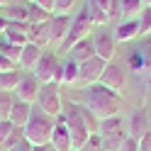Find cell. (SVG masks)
Listing matches in <instances>:
<instances>
[{"instance_id": "cell-1", "label": "cell", "mask_w": 151, "mask_h": 151, "mask_svg": "<svg viewBox=\"0 0 151 151\" xmlns=\"http://www.w3.org/2000/svg\"><path fill=\"white\" fill-rule=\"evenodd\" d=\"M119 93L105 88L102 83H95V86H88L86 88V95H83V107L90 110L95 119H105V117H115L119 115Z\"/></svg>"}, {"instance_id": "cell-2", "label": "cell", "mask_w": 151, "mask_h": 151, "mask_svg": "<svg viewBox=\"0 0 151 151\" xmlns=\"http://www.w3.org/2000/svg\"><path fill=\"white\" fill-rule=\"evenodd\" d=\"M66 129L71 134V144L76 151H81L83 144L88 141L90 137V129L86 124V117H83V105H76V102H63V110H61V117H59Z\"/></svg>"}, {"instance_id": "cell-3", "label": "cell", "mask_w": 151, "mask_h": 151, "mask_svg": "<svg viewBox=\"0 0 151 151\" xmlns=\"http://www.w3.org/2000/svg\"><path fill=\"white\" fill-rule=\"evenodd\" d=\"M54 127H56V119L51 115H46V112H42L39 107H34L27 124L22 127V132H24V139L29 144H49Z\"/></svg>"}, {"instance_id": "cell-4", "label": "cell", "mask_w": 151, "mask_h": 151, "mask_svg": "<svg viewBox=\"0 0 151 151\" xmlns=\"http://www.w3.org/2000/svg\"><path fill=\"white\" fill-rule=\"evenodd\" d=\"M95 29V24H93L88 10H83L81 15L71 17V27H68V34H66V39L61 42V51H68L73 44H78L81 39H88Z\"/></svg>"}, {"instance_id": "cell-5", "label": "cell", "mask_w": 151, "mask_h": 151, "mask_svg": "<svg viewBox=\"0 0 151 151\" xmlns=\"http://www.w3.org/2000/svg\"><path fill=\"white\" fill-rule=\"evenodd\" d=\"M37 107L46 115H51L54 119L61 117L63 110V100H61V90L56 83H42L39 86V95H37Z\"/></svg>"}, {"instance_id": "cell-6", "label": "cell", "mask_w": 151, "mask_h": 151, "mask_svg": "<svg viewBox=\"0 0 151 151\" xmlns=\"http://www.w3.org/2000/svg\"><path fill=\"white\" fill-rule=\"evenodd\" d=\"M90 42H93V49H95V56L102 61H115V49H117V42H115V34L112 29H107L105 24L95 27L90 34Z\"/></svg>"}, {"instance_id": "cell-7", "label": "cell", "mask_w": 151, "mask_h": 151, "mask_svg": "<svg viewBox=\"0 0 151 151\" xmlns=\"http://www.w3.org/2000/svg\"><path fill=\"white\" fill-rule=\"evenodd\" d=\"M105 66H107V61L98 59V56H93V59L78 63V81H76V86L88 88V86H95V83H100Z\"/></svg>"}, {"instance_id": "cell-8", "label": "cell", "mask_w": 151, "mask_h": 151, "mask_svg": "<svg viewBox=\"0 0 151 151\" xmlns=\"http://www.w3.org/2000/svg\"><path fill=\"white\" fill-rule=\"evenodd\" d=\"M100 83H102L105 88H110V90L119 93L122 88L127 86V71H124V66H122V63H117V61H107L105 71H102Z\"/></svg>"}, {"instance_id": "cell-9", "label": "cell", "mask_w": 151, "mask_h": 151, "mask_svg": "<svg viewBox=\"0 0 151 151\" xmlns=\"http://www.w3.org/2000/svg\"><path fill=\"white\" fill-rule=\"evenodd\" d=\"M59 59H56V54L51 51H42L39 56V61H37L34 66V76H37V81L39 83H54V76H56V68H59Z\"/></svg>"}, {"instance_id": "cell-10", "label": "cell", "mask_w": 151, "mask_h": 151, "mask_svg": "<svg viewBox=\"0 0 151 151\" xmlns=\"http://www.w3.org/2000/svg\"><path fill=\"white\" fill-rule=\"evenodd\" d=\"M39 86H42V83L37 81V76H34V73H22L20 86L15 88V95H17V100H22V102H29V105H34V102H37V95H39Z\"/></svg>"}, {"instance_id": "cell-11", "label": "cell", "mask_w": 151, "mask_h": 151, "mask_svg": "<svg viewBox=\"0 0 151 151\" xmlns=\"http://www.w3.org/2000/svg\"><path fill=\"white\" fill-rule=\"evenodd\" d=\"M146 132H151V117L146 115V110H134L127 119V134L139 141Z\"/></svg>"}, {"instance_id": "cell-12", "label": "cell", "mask_w": 151, "mask_h": 151, "mask_svg": "<svg viewBox=\"0 0 151 151\" xmlns=\"http://www.w3.org/2000/svg\"><path fill=\"white\" fill-rule=\"evenodd\" d=\"M139 51V59H141V66H139V78L146 88H151V37H144V42L137 46Z\"/></svg>"}, {"instance_id": "cell-13", "label": "cell", "mask_w": 151, "mask_h": 151, "mask_svg": "<svg viewBox=\"0 0 151 151\" xmlns=\"http://www.w3.org/2000/svg\"><path fill=\"white\" fill-rule=\"evenodd\" d=\"M27 32H29V22H7V29L3 32L5 37L3 39L7 42V44H15V46H22L29 42L27 39Z\"/></svg>"}, {"instance_id": "cell-14", "label": "cell", "mask_w": 151, "mask_h": 151, "mask_svg": "<svg viewBox=\"0 0 151 151\" xmlns=\"http://www.w3.org/2000/svg\"><path fill=\"white\" fill-rule=\"evenodd\" d=\"M51 149L54 151H73V144H71V134H68V129H66V124L61 119H56V127L51 132Z\"/></svg>"}, {"instance_id": "cell-15", "label": "cell", "mask_w": 151, "mask_h": 151, "mask_svg": "<svg viewBox=\"0 0 151 151\" xmlns=\"http://www.w3.org/2000/svg\"><path fill=\"white\" fill-rule=\"evenodd\" d=\"M49 24H51V44L54 46H61V42L66 39V34H68L71 17L68 15H54Z\"/></svg>"}, {"instance_id": "cell-16", "label": "cell", "mask_w": 151, "mask_h": 151, "mask_svg": "<svg viewBox=\"0 0 151 151\" xmlns=\"http://www.w3.org/2000/svg\"><path fill=\"white\" fill-rule=\"evenodd\" d=\"M112 34H115V42L117 44H124V42H132L139 37V22L137 17L134 20H122L117 24V29H112Z\"/></svg>"}, {"instance_id": "cell-17", "label": "cell", "mask_w": 151, "mask_h": 151, "mask_svg": "<svg viewBox=\"0 0 151 151\" xmlns=\"http://www.w3.org/2000/svg\"><path fill=\"white\" fill-rule=\"evenodd\" d=\"M66 56H68L71 61H76V63H83V61L93 59V56H95V49H93V42H90V37H88V39H81L78 44H73L71 49L66 51Z\"/></svg>"}, {"instance_id": "cell-18", "label": "cell", "mask_w": 151, "mask_h": 151, "mask_svg": "<svg viewBox=\"0 0 151 151\" xmlns=\"http://www.w3.org/2000/svg\"><path fill=\"white\" fill-rule=\"evenodd\" d=\"M51 22V20H49ZM49 22H39V24H29V32H27V39L37 46H46L51 44V24Z\"/></svg>"}, {"instance_id": "cell-19", "label": "cell", "mask_w": 151, "mask_h": 151, "mask_svg": "<svg viewBox=\"0 0 151 151\" xmlns=\"http://www.w3.org/2000/svg\"><path fill=\"white\" fill-rule=\"evenodd\" d=\"M39 56H42V46L27 42V44L22 46V51H20V66H22L24 71H34L37 61H39Z\"/></svg>"}, {"instance_id": "cell-20", "label": "cell", "mask_w": 151, "mask_h": 151, "mask_svg": "<svg viewBox=\"0 0 151 151\" xmlns=\"http://www.w3.org/2000/svg\"><path fill=\"white\" fill-rule=\"evenodd\" d=\"M32 110H34V105L22 102V100L15 98V105H12V112H10V122L15 127H24L27 119H29V115H32Z\"/></svg>"}, {"instance_id": "cell-21", "label": "cell", "mask_w": 151, "mask_h": 151, "mask_svg": "<svg viewBox=\"0 0 151 151\" xmlns=\"http://www.w3.org/2000/svg\"><path fill=\"white\" fill-rule=\"evenodd\" d=\"M3 17L7 22H29V5H20V3H15V5H7L3 7Z\"/></svg>"}, {"instance_id": "cell-22", "label": "cell", "mask_w": 151, "mask_h": 151, "mask_svg": "<svg viewBox=\"0 0 151 151\" xmlns=\"http://www.w3.org/2000/svg\"><path fill=\"white\" fill-rule=\"evenodd\" d=\"M129 134L124 129H117V132H110V134H100V139H102V149L105 151H117L119 146H122V141H124Z\"/></svg>"}, {"instance_id": "cell-23", "label": "cell", "mask_w": 151, "mask_h": 151, "mask_svg": "<svg viewBox=\"0 0 151 151\" xmlns=\"http://www.w3.org/2000/svg\"><path fill=\"white\" fill-rule=\"evenodd\" d=\"M117 3H119V17H124V20H134V17H139L141 7H144L141 0H117Z\"/></svg>"}, {"instance_id": "cell-24", "label": "cell", "mask_w": 151, "mask_h": 151, "mask_svg": "<svg viewBox=\"0 0 151 151\" xmlns=\"http://www.w3.org/2000/svg\"><path fill=\"white\" fill-rule=\"evenodd\" d=\"M20 81H22V73L20 71L0 73V90H3V93H15V88L20 86Z\"/></svg>"}, {"instance_id": "cell-25", "label": "cell", "mask_w": 151, "mask_h": 151, "mask_svg": "<svg viewBox=\"0 0 151 151\" xmlns=\"http://www.w3.org/2000/svg\"><path fill=\"white\" fill-rule=\"evenodd\" d=\"M86 10H88V15H90V20H93V24H95V27H102V24H107V22H110L107 12H105V10H100V7L93 3V0H88V3H86Z\"/></svg>"}, {"instance_id": "cell-26", "label": "cell", "mask_w": 151, "mask_h": 151, "mask_svg": "<svg viewBox=\"0 0 151 151\" xmlns=\"http://www.w3.org/2000/svg\"><path fill=\"white\" fill-rule=\"evenodd\" d=\"M122 124H124V119H122L119 115L105 117V119L98 122V134H110V132H117V129H122Z\"/></svg>"}, {"instance_id": "cell-27", "label": "cell", "mask_w": 151, "mask_h": 151, "mask_svg": "<svg viewBox=\"0 0 151 151\" xmlns=\"http://www.w3.org/2000/svg\"><path fill=\"white\" fill-rule=\"evenodd\" d=\"M24 139V132H22V127H15L10 134H7V139L3 141V144H0V151H12L17 144H20V141Z\"/></svg>"}, {"instance_id": "cell-28", "label": "cell", "mask_w": 151, "mask_h": 151, "mask_svg": "<svg viewBox=\"0 0 151 151\" xmlns=\"http://www.w3.org/2000/svg\"><path fill=\"white\" fill-rule=\"evenodd\" d=\"M137 22H139V37H149L151 34V7H141Z\"/></svg>"}, {"instance_id": "cell-29", "label": "cell", "mask_w": 151, "mask_h": 151, "mask_svg": "<svg viewBox=\"0 0 151 151\" xmlns=\"http://www.w3.org/2000/svg\"><path fill=\"white\" fill-rule=\"evenodd\" d=\"M76 81H78V63L68 59L63 63V83H66V86H76ZM63 83H61V86H63Z\"/></svg>"}, {"instance_id": "cell-30", "label": "cell", "mask_w": 151, "mask_h": 151, "mask_svg": "<svg viewBox=\"0 0 151 151\" xmlns=\"http://www.w3.org/2000/svg\"><path fill=\"white\" fill-rule=\"evenodd\" d=\"M51 12H46V10H42L37 3H32L29 5V24H39V22H49L51 20Z\"/></svg>"}, {"instance_id": "cell-31", "label": "cell", "mask_w": 151, "mask_h": 151, "mask_svg": "<svg viewBox=\"0 0 151 151\" xmlns=\"http://www.w3.org/2000/svg\"><path fill=\"white\" fill-rule=\"evenodd\" d=\"M12 105H15V98L10 95V93H3V90H0V119H10Z\"/></svg>"}, {"instance_id": "cell-32", "label": "cell", "mask_w": 151, "mask_h": 151, "mask_svg": "<svg viewBox=\"0 0 151 151\" xmlns=\"http://www.w3.org/2000/svg\"><path fill=\"white\" fill-rule=\"evenodd\" d=\"M20 46H15V44H7L5 39L0 42V56H5V59H10V61H15V63H20Z\"/></svg>"}, {"instance_id": "cell-33", "label": "cell", "mask_w": 151, "mask_h": 151, "mask_svg": "<svg viewBox=\"0 0 151 151\" xmlns=\"http://www.w3.org/2000/svg\"><path fill=\"white\" fill-rule=\"evenodd\" d=\"M81 151H102V139H100L98 132L88 137V141L83 144V149H81Z\"/></svg>"}, {"instance_id": "cell-34", "label": "cell", "mask_w": 151, "mask_h": 151, "mask_svg": "<svg viewBox=\"0 0 151 151\" xmlns=\"http://www.w3.org/2000/svg\"><path fill=\"white\" fill-rule=\"evenodd\" d=\"M73 5H76V0H56V12L59 15H68L73 10Z\"/></svg>"}, {"instance_id": "cell-35", "label": "cell", "mask_w": 151, "mask_h": 151, "mask_svg": "<svg viewBox=\"0 0 151 151\" xmlns=\"http://www.w3.org/2000/svg\"><path fill=\"white\" fill-rule=\"evenodd\" d=\"M12 129H15V124H12L10 119H0V144L7 139V134H10Z\"/></svg>"}, {"instance_id": "cell-36", "label": "cell", "mask_w": 151, "mask_h": 151, "mask_svg": "<svg viewBox=\"0 0 151 151\" xmlns=\"http://www.w3.org/2000/svg\"><path fill=\"white\" fill-rule=\"evenodd\" d=\"M117 151H139V141H137V139H132V137H127L124 141H122V146H119Z\"/></svg>"}, {"instance_id": "cell-37", "label": "cell", "mask_w": 151, "mask_h": 151, "mask_svg": "<svg viewBox=\"0 0 151 151\" xmlns=\"http://www.w3.org/2000/svg\"><path fill=\"white\" fill-rule=\"evenodd\" d=\"M34 3L39 5L42 10H46V12H51V15L56 12V0H34Z\"/></svg>"}, {"instance_id": "cell-38", "label": "cell", "mask_w": 151, "mask_h": 151, "mask_svg": "<svg viewBox=\"0 0 151 151\" xmlns=\"http://www.w3.org/2000/svg\"><path fill=\"white\" fill-rule=\"evenodd\" d=\"M139 151H151V132H146V134L139 139Z\"/></svg>"}, {"instance_id": "cell-39", "label": "cell", "mask_w": 151, "mask_h": 151, "mask_svg": "<svg viewBox=\"0 0 151 151\" xmlns=\"http://www.w3.org/2000/svg\"><path fill=\"white\" fill-rule=\"evenodd\" d=\"M29 149H32V144H29L27 139H22V141H20V144H17L12 151H29Z\"/></svg>"}, {"instance_id": "cell-40", "label": "cell", "mask_w": 151, "mask_h": 151, "mask_svg": "<svg viewBox=\"0 0 151 151\" xmlns=\"http://www.w3.org/2000/svg\"><path fill=\"white\" fill-rule=\"evenodd\" d=\"M29 151H54V149H51V144H32Z\"/></svg>"}, {"instance_id": "cell-41", "label": "cell", "mask_w": 151, "mask_h": 151, "mask_svg": "<svg viewBox=\"0 0 151 151\" xmlns=\"http://www.w3.org/2000/svg\"><path fill=\"white\" fill-rule=\"evenodd\" d=\"M5 29H7V20H5V17H3V15H0V34H3Z\"/></svg>"}, {"instance_id": "cell-42", "label": "cell", "mask_w": 151, "mask_h": 151, "mask_svg": "<svg viewBox=\"0 0 151 151\" xmlns=\"http://www.w3.org/2000/svg\"><path fill=\"white\" fill-rule=\"evenodd\" d=\"M141 3H144V7H151V0H141Z\"/></svg>"}, {"instance_id": "cell-43", "label": "cell", "mask_w": 151, "mask_h": 151, "mask_svg": "<svg viewBox=\"0 0 151 151\" xmlns=\"http://www.w3.org/2000/svg\"><path fill=\"white\" fill-rule=\"evenodd\" d=\"M29 3H34V0H29Z\"/></svg>"}, {"instance_id": "cell-44", "label": "cell", "mask_w": 151, "mask_h": 151, "mask_svg": "<svg viewBox=\"0 0 151 151\" xmlns=\"http://www.w3.org/2000/svg\"><path fill=\"white\" fill-rule=\"evenodd\" d=\"M12 5H15V0H12Z\"/></svg>"}]
</instances>
